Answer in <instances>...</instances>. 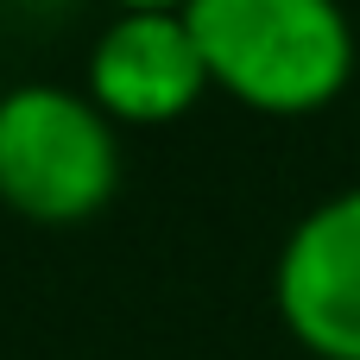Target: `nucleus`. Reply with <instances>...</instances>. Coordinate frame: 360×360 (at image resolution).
<instances>
[{"mask_svg": "<svg viewBox=\"0 0 360 360\" xmlns=\"http://www.w3.org/2000/svg\"><path fill=\"white\" fill-rule=\"evenodd\" d=\"M209 89L234 108L297 120L348 95L360 38L342 0H190Z\"/></svg>", "mask_w": 360, "mask_h": 360, "instance_id": "f257e3e1", "label": "nucleus"}, {"mask_svg": "<svg viewBox=\"0 0 360 360\" xmlns=\"http://www.w3.org/2000/svg\"><path fill=\"white\" fill-rule=\"evenodd\" d=\"M120 190V127L76 82L0 89V202L25 221L70 228Z\"/></svg>", "mask_w": 360, "mask_h": 360, "instance_id": "f03ea898", "label": "nucleus"}, {"mask_svg": "<svg viewBox=\"0 0 360 360\" xmlns=\"http://www.w3.org/2000/svg\"><path fill=\"white\" fill-rule=\"evenodd\" d=\"M272 310L316 360H360V184L304 209L272 259Z\"/></svg>", "mask_w": 360, "mask_h": 360, "instance_id": "7ed1b4c3", "label": "nucleus"}, {"mask_svg": "<svg viewBox=\"0 0 360 360\" xmlns=\"http://www.w3.org/2000/svg\"><path fill=\"white\" fill-rule=\"evenodd\" d=\"M89 101L114 127H171L209 95L202 51L184 13H114L82 63Z\"/></svg>", "mask_w": 360, "mask_h": 360, "instance_id": "20e7f679", "label": "nucleus"}, {"mask_svg": "<svg viewBox=\"0 0 360 360\" xmlns=\"http://www.w3.org/2000/svg\"><path fill=\"white\" fill-rule=\"evenodd\" d=\"M190 0H114V13H184Z\"/></svg>", "mask_w": 360, "mask_h": 360, "instance_id": "39448f33", "label": "nucleus"}]
</instances>
